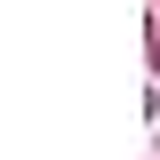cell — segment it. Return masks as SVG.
<instances>
[{"mask_svg": "<svg viewBox=\"0 0 160 160\" xmlns=\"http://www.w3.org/2000/svg\"><path fill=\"white\" fill-rule=\"evenodd\" d=\"M152 56H160V40H152Z\"/></svg>", "mask_w": 160, "mask_h": 160, "instance_id": "obj_1", "label": "cell"}]
</instances>
